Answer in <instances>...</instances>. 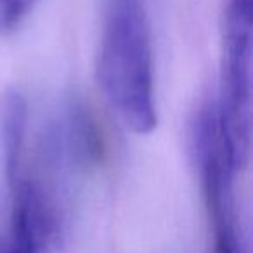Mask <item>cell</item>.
Segmentation results:
<instances>
[{
  "label": "cell",
  "mask_w": 253,
  "mask_h": 253,
  "mask_svg": "<svg viewBox=\"0 0 253 253\" xmlns=\"http://www.w3.org/2000/svg\"><path fill=\"white\" fill-rule=\"evenodd\" d=\"M9 187L12 193V213L7 253H42L50 229L45 193L39 184L23 175Z\"/></svg>",
  "instance_id": "4"
},
{
  "label": "cell",
  "mask_w": 253,
  "mask_h": 253,
  "mask_svg": "<svg viewBox=\"0 0 253 253\" xmlns=\"http://www.w3.org/2000/svg\"><path fill=\"white\" fill-rule=\"evenodd\" d=\"M43 155L57 169L90 170L104 158V139L82 99H70L43 137Z\"/></svg>",
  "instance_id": "3"
},
{
  "label": "cell",
  "mask_w": 253,
  "mask_h": 253,
  "mask_svg": "<svg viewBox=\"0 0 253 253\" xmlns=\"http://www.w3.org/2000/svg\"><path fill=\"white\" fill-rule=\"evenodd\" d=\"M0 253H7V248H2V245H0Z\"/></svg>",
  "instance_id": "7"
},
{
  "label": "cell",
  "mask_w": 253,
  "mask_h": 253,
  "mask_svg": "<svg viewBox=\"0 0 253 253\" xmlns=\"http://www.w3.org/2000/svg\"><path fill=\"white\" fill-rule=\"evenodd\" d=\"M28 104L21 92L9 90L0 102V149L5 179L12 184L21 175V158L25 148Z\"/></svg>",
  "instance_id": "5"
},
{
  "label": "cell",
  "mask_w": 253,
  "mask_h": 253,
  "mask_svg": "<svg viewBox=\"0 0 253 253\" xmlns=\"http://www.w3.org/2000/svg\"><path fill=\"white\" fill-rule=\"evenodd\" d=\"M39 0H0V32L12 33L25 23Z\"/></svg>",
  "instance_id": "6"
},
{
  "label": "cell",
  "mask_w": 253,
  "mask_h": 253,
  "mask_svg": "<svg viewBox=\"0 0 253 253\" xmlns=\"http://www.w3.org/2000/svg\"><path fill=\"white\" fill-rule=\"evenodd\" d=\"M253 0H227L222 94L217 104L222 139L234 169L246 165L252 128Z\"/></svg>",
  "instance_id": "2"
},
{
  "label": "cell",
  "mask_w": 253,
  "mask_h": 253,
  "mask_svg": "<svg viewBox=\"0 0 253 253\" xmlns=\"http://www.w3.org/2000/svg\"><path fill=\"white\" fill-rule=\"evenodd\" d=\"M97 82L120 125L148 135L158 125L151 30L144 0H108Z\"/></svg>",
  "instance_id": "1"
}]
</instances>
